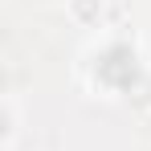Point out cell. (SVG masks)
Segmentation results:
<instances>
[{"label":"cell","mask_w":151,"mask_h":151,"mask_svg":"<svg viewBox=\"0 0 151 151\" xmlns=\"http://www.w3.org/2000/svg\"><path fill=\"white\" fill-rule=\"evenodd\" d=\"M61 8H65V17H70V25L86 29V33H102L106 25V17H110V0H61Z\"/></svg>","instance_id":"obj_3"},{"label":"cell","mask_w":151,"mask_h":151,"mask_svg":"<svg viewBox=\"0 0 151 151\" xmlns=\"http://www.w3.org/2000/svg\"><path fill=\"white\" fill-rule=\"evenodd\" d=\"M74 86L86 98L151 110V61L143 41L127 29L94 33L74 57Z\"/></svg>","instance_id":"obj_1"},{"label":"cell","mask_w":151,"mask_h":151,"mask_svg":"<svg viewBox=\"0 0 151 151\" xmlns=\"http://www.w3.org/2000/svg\"><path fill=\"white\" fill-rule=\"evenodd\" d=\"M25 135V102L17 90H4L0 94V151H17Z\"/></svg>","instance_id":"obj_2"}]
</instances>
